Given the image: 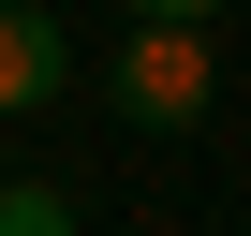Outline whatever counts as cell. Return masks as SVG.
Returning a JSON list of instances; mask_svg holds the SVG:
<instances>
[{
    "mask_svg": "<svg viewBox=\"0 0 251 236\" xmlns=\"http://www.w3.org/2000/svg\"><path fill=\"white\" fill-rule=\"evenodd\" d=\"M118 133H207L222 103V59H207V15H133V45H118Z\"/></svg>",
    "mask_w": 251,
    "mask_h": 236,
    "instance_id": "1",
    "label": "cell"
},
{
    "mask_svg": "<svg viewBox=\"0 0 251 236\" xmlns=\"http://www.w3.org/2000/svg\"><path fill=\"white\" fill-rule=\"evenodd\" d=\"M59 89H74V45H59V15L0 0V118H30V103H59Z\"/></svg>",
    "mask_w": 251,
    "mask_h": 236,
    "instance_id": "2",
    "label": "cell"
},
{
    "mask_svg": "<svg viewBox=\"0 0 251 236\" xmlns=\"http://www.w3.org/2000/svg\"><path fill=\"white\" fill-rule=\"evenodd\" d=\"M0 236H74V192L59 177H0Z\"/></svg>",
    "mask_w": 251,
    "mask_h": 236,
    "instance_id": "3",
    "label": "cell"
},
{
    "mask_svg": "<svg viewBox=\"0 0 251 236\" xmlns=\"http://www.w3.org/2000/svg\"><path fill=\"white\" fill-rule=\"evenodd\" d=\"M133 15H222V0H133Z\"/></svg>",
    "mask_w": 251,
    "mask_h": 236,
    "instance_id": "4",
    "label": "cell"
}]
</instances>
